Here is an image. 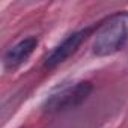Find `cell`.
Returning <instances> with one entry per match:
<instances>
[{
	"instance_id": "cell-1",
	"label": "cell",
	"mask_w": 128,
	"mask_h": 128,
	"mask_svg": "<svg viewBox=\"0 0 128 128\" xmlns=\"http://www.w3.org/2000/svg\"><path fill=\"white\" fill-rule=\"evenodd\" d=\"M128 42V12L110 18L96 33L94 51L96 56H110Z\"/></svg>"
},
{
	"instance_id": "cell-2",
	"label": "cell",
	"mask_w": 128,
	"mask_h": 128,
	"mask_svg": "<svg viewBox=\"0 0 128 128\" xmlns=\"http://www.w3.org/2000/svg\"><path fill=\"white\" fill-rule=\"evenodd\" d=\"M92 90V84L89 82H82L74 86L65 88L63 90L51 95L47 102H45V110L47 112H60V110H68L80 102H83L88 95Z\"/></svg>"
},
{
	"instance_id": "cell-4",
	"label": "cell",
	"mask_w": 128,
	"mask_h": 128,
	"mask_svg": "<svg viewBox=\"0 0 128 128\" xmlns=\"http://www.w3.org/2000/svg\"><path fill=\"white\" fill-rule=\"evenodd\" d=\"M38 41L36 38H26L23 41H20L17 45H14L12 48H9L3 57V65L6 70H14L18 68L21 63H24L30 54L33 53V50L36 48Z\"/></svg>"
},
{
	"instance_id": "cell-3",
	"label": "cell",
	"mask_w": 128,
	"mask_h": 128,
	"mask_svg": "<svg viewBox=\"0 0 128 128\" xmlns=\"http://www.w3.org/2000/svg\"><path fill=\"white\" fill-rule=\"evenodd\" d=\"M86 33H88V30L76 32V33L70 35L66 39H63V42L59 44V45L51 51V54L47 57L45 66H48V68H54V66L59 65V63L65 62V60H66V59H68V57H70V56L78 48V45H80L82 41L84 39Z\"/></svg>"
}]
</instances>
